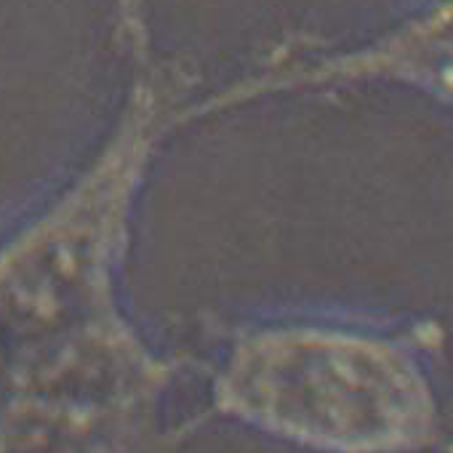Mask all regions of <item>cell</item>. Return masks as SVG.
Returning a JSON list of instances; mask_svg holds the SVG:
<instances>
[{"instance_id": "6da1fadb", "label": "cell", "mask_w": 453, "mask_h": 453, "mask_svg": "<svg viewBox=\"0 0 453 453\" xmlns=\"http://www.w3.org/2000/svg\"><path fill=\"white\" fill-rule=\"evenodd\" d=\"M275 395H265L280 424L339 445L400 440L418 418L421 395L411 373L381 352L349 342L286 349Z\"/></svg>"}]
</instances>
